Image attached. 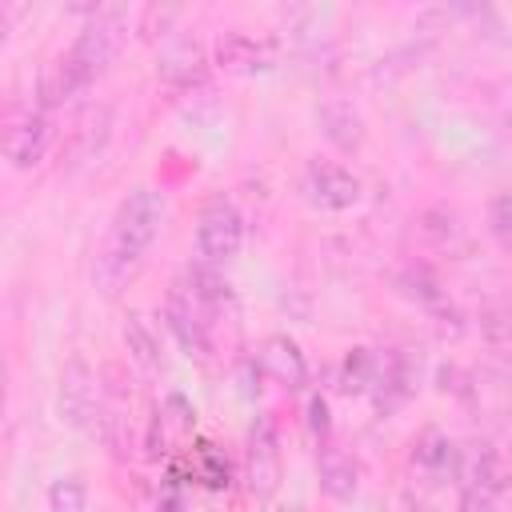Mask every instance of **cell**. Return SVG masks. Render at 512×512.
Returning <instances> with one entry per match:
<instances>
[{"mask_svg": "<svg viewBox=\"0 0 512 512\" xmlns=\"http://www.w3.org/2000/svg\"><path fill=\"white\" fill-rule=\"evenodd\" d=\"M120 36H124V20L112 16V12H96L80 36L72 40V48L64 56H56L52 64H44L40 72V84H36V96H40V108H56L72 96H80L108 64L112 56L120 52Z\"/></svg>", "mask_w": 512, "mask_h": 512, "instance_id": "6da1fadb", "label": "cell"}, {"mask_svg": "<svg viewBox=\"0 0 512 512\" xmlns=\"http://www.w3.org/2000/svg\"><path fill=\"white\" fill-rule=\"evenodd\" d=\"M160 224H164V192H156V188H148V184L132 188V192L120 200L116 216H112L108 244H104L100 256H104V260H116V264H124V268H136V260L152 248Z\"/></svg>", "mask_w": 512, "mask_h": 512, "instance_id": "7a4b0ae2", "label": "cell"}, {"mask_svg": "<svg viewBox=\"0 0 512 512\" xmlns=\"http://www.w3.org/2000/svg\"><path fill=\"white\" fill-rule=\"evenodd\" d=\"M240 244H244V216H240V208L228 196H212L200 208V216H196V256H200V264L220 268V264L236 260Z\"/></svg>", "mask_w": 512, "mask_h": 512, "instance_id": "3957f363", "label": "cell"}, {"mask_svg": "<svg viewBox=\"0 0 512 512\" xmlns=\"http://www.w3.org/2000/svg\"><path fill=\"white\" fill-rule=\"evenodd\" d=\"M284 476V456H280V436H276V420L260 416L248 432V448H244V484L256 500L276 496Z\"/></svg>", "mask_w": 512, "mask_h": 512, "instance_id": "277c9868", "label": "cell"}, {"mask_svg": "<svg viewBox=\"0 0 512 512\" xmlns=\"http://www.w3.org/2000/svg\"><path fill=\"white\" fill-rule=\"evenodd\" d=\"M304 192L324 212H348V208L360 204L364 184H360V176L352 168H344L336 160H312L304 168Z\"/></svg>", "mask_w": 512, "mask_h": 512, "instance_id": "5b68a950", "label": "cell"}, {"mask_svg": "<svg viewBox=\"0 0 512 512\" xmlns=\"http://www.w3.org/2000/svg\"><path fill=\"white\" fill-rule=\"evenodd\" d=\"M48 144H52V116L44 108H32V112L16 116L8 124V132H4V156H8L12 168L40 164L44 152H48Z\"/></svg>", "mask_w": 512, "mask_h": 512, "instance_id": "8992f818", "label": "cell"}, {"mask_svg": "<svg viewBox=\"0 0 512 512\" xmlns=\"http://www.w3.org/2000/svg\"><path fill=\"white\" fill-rule=\"evenodd\" d=\"M164 320H168L176 344H180L188 356L208 360V352H212V332H208V324H212V320L196 308V300H192L184 288H176V292L168 296V304H164Z\"/></svg>", "mask_w": 512, "mask_h": 512, "instance_id": "52a82bcc", "label": "cell"}, {"mask_svg": "<svg viewBox=\"0 0 512 512\" xmlns=\"http://www.w3.org/2000/svg\"><path fill=\"white\" fill-rule=\"evenodd\" d=\"M216 64H220L224 72H240V76H248V72H268V68L276 64V44H272L268 36L232 28V32H224V36L216 40Z\"/></svg>", "mask_w": 512, "mask_h": 512, "instance_id": "ba28073f", "label": "cell"}, {"mask_svg": "<svg viewBox=\"0 0 512 512\" xmlns=\"http://www.w3.org/2000/svg\"><path fill=\"white\" fill-rule=\"evenodd\" d=\"M316 472H320L324 496H332V500H352L356 488H360V460H356L348 448L332 444V440H320Z\"/></svg>", "mask_w": 512, "mask_h": 512, "instance_id": "9c48e42d", "label": "cell"}, {"mask_svg": "<svg viewBox=\"0 0 512 512\" xmlns=\"http://www.w3.org/2000/svg\"><path fill=\"white\" fill-rule=\"evenodd\" d=\"M260 368L280 384V388H304L308 384V360L292 336H268L260 344Z\"/></svg>", "mask_w": 512, "mask_h": 512, "instance_id": "30bf717a", "label": "cell"}, {"mask_svg": "<svg viewBox=\"0 0 512 512\" xmlns=\"http://www.w3.org/2000/svg\"><path fill=\"white\" fill-rule=\"evenodd\" d=\"M60 416L72 428H84L96 416V384L84 360H68L64 376H60Z\"/></svg>", "mask_w": 512, "mask_h": 512, "instance_id": "8fae6325", "label": "cell"}, {"mask_svg": "<svg viewBox=\"0 0 512 512\" xmlns=\"http://www.w3.org/2000/svg\"><path fill=\"white\" fill-rule=\"evenodd\" d=\"M412 468L424 476V480H440L448 476L452 468H460V456L452 448V440L440 432V428H424L412 444Z\"/></svg>", "mask_w": 512, "mask_h": 512, "instance_id": "7c38bea8", "label": "cell"}, {"mask_svg": "<svg viewBox=\"0 0 512 512\" xmlns=\"http://www.w3.org/2000/svg\"><path fill=\"white\" fill-rule=\"evenodd\" d=\"M192 300H196V308L204 312V316H216V312H232V288H228V280L212 268V264H196V268H188V288H184Z\"/></svg>", "mask_w": 512, "mask_h": 512, "instance_id": "4fadbf2b", "label": "cell"}, {"mask_svg": "<svg viewBox=\"0 0 512 512\" xmlns=\"http://www.w3.org/2000/svg\"><path fill=\"white\" fill-rule=\"evenodd\" d=\"M120 332H124L128 356H132L140 368H156V364H160V336H156V328L148 324L144 312H128Z\"/></svg>", "mask_w": 512, "mask_h": 512, "instance_id": "5bb4252c", "label": "cell"}, {"mask_svg": "<svg viewBox=\"0 0 512 512\" xmlns=\"http://www.w3.org/2000/svg\"><path fill=\"white\" fill-rule=\"evenodd\" d=\"M376 376H380V352L372 348H352L340 364V392L348 396H360V392H372L376 388Z\"/></svg>", "mask_w": 512, "mask_h": 512, "instance_id": "9a60e30c", "label": "cell"}, {"mask_svg": "<svg viewBox=\"0 0 512 512\" xmlns=\"http://www.w3.org/2000/svg\"><path fill=\"white\" fill-rule=\"evenodd\" d=\"M156 72H160L164 80H172V84H192V80H200V72H204V56H200V48H196L192 40H176L172 48H164Z\"/></svg>", "mask_w": 512, "mask_h": 512, "instance_id": "2e32d148", "label": "cell"}, {"mask_svg": "<svg viewBox=\"0 0 512 512\" xmlns=\"http://www.w3.org/2000/svg\"><path fill=\"white\" fill-rule=\"evenodd\" d=\"M320 120H324V132H328V140H332V144H340L344 152L360 148L364 128H360V116H356V108H352V104L332 100V104H324V108H320Z\"/></svg>", "mask_w": 512, "mask_h": 512, "instance_id": "e0dca14e", "label": "cell"}, {"mask_svg": "<svg viewBox=\"0 0 512 512\" xmlns=\"http://www.w3.org/2000/svg\"><path fill=\"white\" fill-rule=\"evenodd\" d=\"M396 284H400V292H404L408 300H416V304H424V308H440V304H444V284H440V276H436L428 264H408Z\"/></svg>", "mask_w": 512, "mask_h": 512, "instance_id": "ac0fdd59", "label": "cell"}, {"mask_svg": "<svg viewBox=\"0 0 512 512\" xmlns=\"http://www.w3.org/2000/svg\"><path fill=\"white\" fill-rule=\"evenodd\" d=\"M48 512H88V484L80 476H60L48 488Z\"/></svg>", "mask_w": 512, "mask_h": 512, "instance_id": "d6986e66", "label": "cell"}, {"mask_svg": "<svg viewBox=\"0 0 512 512\" xmlns=\"http://www.w3.org/2000/svg\"><path fill=\"white\" fill-rule=\"evenodd\" d=\"M504 484H480V480H464L460 484V512H496Z\"/></svg>", "mask_w": 512, "mask_h": 512, "instance_id": "ffe728a7", "label": "cell"}, {"mask_svg": "<svg viewBox=\"0 0 512 512\" xmlns=\"http://www.w3.org/2000/svg\"><path fill=\"white\" fill-rule=\"evenodd\" d=\"M196 472H200V480H204L208 488H220V484H228V464H224V456H220V452H212L208 444H204V452H200V464H196Z\"/></svg>", "mask_w": 512, "mask_h": 512, "instance_id": "44dd1931", "label": "cell"}, {"mask_svg": "<svg viewBox=\"0 0 512 512\" xmlns=\"http://www.w3.org/2000/svg\"><path fill=\"white\" fill-rule=\"evenodd\" d=\"M488 220H492V228H496L500 236H512V192H500V196L492 200Z\"/></svg>", "mask_w": 512, "mask_h": 512, "instance_id": "7402d4cb", "label": "cell"}, {"mask_svg": "<svg viewBox=\"0 0 512 512\" xmlns=\"http://www.w3.org/2000/svg\"><path fill=\"white\" fill-rule=\"evenodd\" d=\"M308 416H312V432H316L320 440H328L332 420H328V400H324V396H312V400H308Z\"/></svg>", "mask_w": 512, "mask_h": 512, "instance_id": "603a6c76", "label": "cell"}]
</instances>
